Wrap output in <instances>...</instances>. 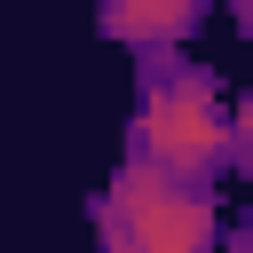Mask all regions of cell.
<instances>
[{"mask_svg":"<svg viewBox=\"0 0 253 253\" xmlns=\"http://www.w3.org/2000/svg\"><path fill=\"white\" fill-rule=\"evenodd\" d=\"M95 253H221V206L119 166L95 190Z\"/></svg>","mask_w":253,"mask_h":253,"instance_id":"cell-2","label":"cell"},{"mask_svg":"<svg viewBox=\"0 0 253 253\" xmlns=\"http://www.w3.org/2000/svg\"><path fill=\"white\" fill-rule=\"evenodd\" d=\"M198 24H206V0H103L95 8V32L126 40L134 55H182V40H198Z\"/></svg>","mask_w":253,"mask_h":253,"instance_id":"cell-3","label":"cell"},{"mask_svg":"<svg viewBox=\"0 0 253 253\" xmlns=\"http://www.w3.org/2000/svg\"><path fill=\"white\" fill-rule=\"evenodd\" d=\"M221 253H253V221H221Z\"/></svg>","mask_w":253,"mask_h":253,"instance_id":"cell-4","label":"cell"},{"mask_svg":"<svg viewBox=\"0 0 253 253\" xmlns=\"http://www.w3.org/2000/svg\"><path fill=\"white\" fill-rule=\"evenodd\" d=\"M119 166L213 198L221 174L253 166V111L190 55H134V111L119 126Z\"/></svg>","mask_w":253,"mask_h":253,"instance_id":"cell-1","label":"cell"}]
</instances>
